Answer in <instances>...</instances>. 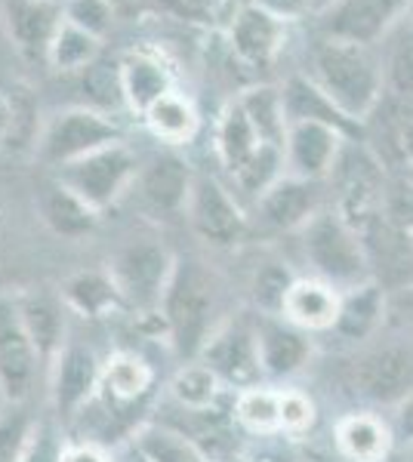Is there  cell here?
<instances>
[{"label": "cell", "instance_id": "f35d334b", "mask_svg": "<svg viewBox=\"0 0 413 462\" xmlns=\"http://www.w3.org/2000/svg\"><path fill=\"white\" fill-rule=\"evenodd\" d=\"M293 284H296L293 272L277 259L257 265L250 278V300L257 305V315H281L284 300H287Z\"/></svg>", "mask_w": 413, "mask_h": 462}, {"label": "cell", "instance_id": "277c9868", "mask_svg": "<svg viewBox=\"0 0 413 462\" xmlns=\"http://www.w3.org/2000/svg\"><path fill=\"white\" fill-rule=\"evenodd\" d=\"M349 385L371 404L398 407L413 394V337L371 339L349 364Z\"/></svg>", "mask_w": 413, "mask_h": 462}, {"label": "cell", "instance_id": "ee69618b", "mask_svg": "<svg viewBox=\"0 0 413 462\" xmlns=\"http://www.w3.org/2000/svg\"><path fill=\"white\" fill-rule=\"evenodd\" d=\"M314 422V404L303 392H281V431L303 435Z\"/></svg>", "mask_w": 413, "mask_h": 462}, {"label": "cell", "instance_id": "3957f363", "mask_svg": "<svg viewBox=\"0 0 413 462\" xmlns=\"http://www.w3.org/2000/svg\"><path fill=\"white\" fill-rule=\"evenodd\" d=\"M299 241H303L305 263L330 287L355 290L367 284V281H373L361 235L336 210H327L324 207L309 226L299 231Z\"/></svg>", "mask_w": 413, "mask_h": 462}, {"label": "cell", "instance_id": "83f0119b", "mask_svg": "<svg viewBox=\"0 0 413 462\" xmlns=\"http://www.w3.org/2000/svg\"><path fill=\"white\" fill-rule=\"evenodd\" d=\"M145 121L148 133L157 139V143L179 148V145H189L201 130V117L198 108L192 106V99H185L183 93H167L164 99H157L152 108L142 115Z\"/></svg>", "mask_w": 413, "mask_h": 462}, {"label": "cell", "instance_id": "bcb514c9", "mask_svg": "<svg viewBox=\"0 0 413 462\" xmlns=\"http://www.w3.org/2000/svg\"><path fill=\"white\" fill-rule=\"evenodd\" d=\"M389 320L398 324V330L413 337V287L398 290L389 296Z\"/></svg>", "mask_w": 413, "mask_h": 462}, {"label": "cell", "instance_id": "1f68e13d", "mask_svg": "<svg viewBox=\"0 0 413 462\" xmlns=\"http://www.w3.org/2000/svg\"><path fill=\"white\" fill-rule=\"evenodd\" d=\"M130 441L136 444V450L148 462H213L201 450V444H194L189 435L155 420H148Z\"/></svg>", "mask_w": 413, "mask_h": 462}, {"label": "cell", "instance_id": "9f6ffc18", "mask_svg": "<svg viewBox=\"0 0 413 462\" xmlns=\"http://www.w3.org/2000/svg\"><path fill=\"white\" fill-rule=\"evenodd\" d=\"M404 176H408L410 182H413V167H408V170H404Z\"/></svg>", "mask_w": 413, "mask_h": 462}, {"label": "cell", "instance_id": "f5cc1de1", "mask_svg": "<svg viewBox=\"0 0 413 462\" xmlns=\"http://www.w3.org/2000/svg\"><path fill=\"white\" fill-rule=\"evenodd\" d=\"M336 0H312V16H321V13L327 10V6H333Z\"/></svg>", "mask_w": 413, "mask_h": 462}, {"label": "cell", "instance_id": "e0dca14e", "mask_svg": "<svg viewBox=\"0 0 413 462\" xmlns=\"http://www.w3.org/2000/svg\"><path fill=\"white\" fill-rule=\"evenodd\" d=\"M324 210L321 182L299 176H281L272 189L257 200L259 222L272 231H303Z\"/></svg>", "mask_w": 413, "mask_h": 462}, {"label": "cell", "instance_id": "484cf974", "mask_svg": "<svg viewBox=\"0 0 413 462\" xmlns=\"http://www.w3.org/2000/svg\"><path fill=\"white\" fill-rule=\"evenodd\" d=\"M121 80L127 108L142 117L157 99L173 93V74L152 53H130L121 59Z\"/></svg>", "mask_w": 413, "mask_h": 462}, {"label": "cell", "instance_id": "f546056e", "mask_svg": "<svg viewBox=\"0 0 413 462\" xmlns=\"http://www.w3.org/2000/svg\"><path fill=\"white\" fill-rule=\"evenodd\" d=\"M259 145H262V139L257 136L250 117L244 115V108L238 106V99H235L222 111V121L216 126V154H220L222 167L235 176L238 170L257 154Z\"/></svg>", "mask_w": 413, "mask_h": 462}, {"label": "cell", "instance_id": "4fadbf2b", "mask_svg": "<svg viewBox=\"0 0 413 462\" xmlns=\"http://www.w3.org/2000/svg\"><path fill=\"white\" fill-rule=\"evenodd\" d=\"M364 241L367 265H371V278L386 290L389 296L398 290L413 287V235L395 228L382 213L367 219L358 228Z\"/></svg>", "mask_w": 413, "mask_h": 462}, {"label": "cell", "instance_id": "d4e9b609", "mask_svg": "<svg viewBox=\"0 0 413 462\" xmlns=\"http://www.w3.org/2000/svg\"><path fill=\"white\" fill-rule=\"evenodd\" d=\"M343 309V293L321 278H296L284 300L281 318L299 330H333Z\"/></svg>", "mask_w": 413, "mask_h": 462}, {"label": "cell", "instance_id": "5bb4252c", "mask_svg": "<svg viewBox=\"0 0 413 462\" xmlns=\"http://www.w3.org/2000/svg\"><path fill=\"white\" fill-rule=\"evenodd\" d=\"M194 176L198 173H194L192 163L185 161L183 154L161 152L139 167L136 191H139L142 204L155 216H179L189 207Z\"/></svg>", "mask_w": 413, "mask_h": 462}, {"label": "cell", "instance_id": "74e56055", "mask_svg": "<svg viewBox=\"0 0 413 462\" xmlns=\"http://www.w3.org/2000/svg\"><path fill=\"white\" fill-rule=\"evenodd\" d=\"M80 89L87 96V106L96 111H111L124 108V80H121V62H108V59H96L89 69L80 71Z\"/></svg>", "mask_w": 413, "mask_h": 462}, {"label": "cell", "instance_id": "ba28073f", "mask_svg": "<svg viewBox=\"0 0 413 462\" xmlns=\"http://www.w3.org/2000/svg\"><path fill=\"white\" fill-rule=\"evenodd\" d=\"M102 367L105 357L96 355L93 346L80 339H69L62 346V352L50 361L47 367V389H50V413L59 422H65V429L78 420V413L89 401L96 398L102 383Z\"/></svg>", "mask_w": 413, "mask_h": 462}, {"label": "cell", "instance_id": "8992f818", "mask_svg": "<svg viewBox=\"0 0 413 462\" xmlns=\"http://www.w3.org/2000/svg\"><path fill=\"white\" fill-rule=\"evenodd\" d=\"M179 259L164 241H130L111 256L108 272L136 315H157Z\"/></svg>", "mask_w": 413, "mask_h": 462}, {"label": "cell", "instance_id": "db71d44e", "mask_svg": "<svg viewBox=\"0 0 413 462\" xmlns=\"http://www.w3.org/2000/svg\"><path fill=\"white\" fill-rule=\"evenodd\" d=\"M404 22H408V25L413 28V0L408 4V13H404Z\"/></svg>", "mask_w": 413, "mask_h": 462}, {"label": "cell", "instance_id": "816d5d0a", "mask_svg": "<svg viewBox=\"0 0 413 462\" xmlns=\"http://www.w3.org/2000/svg\"><path fill=\"white\" fill-rule=\"evenodd\" d=\"M115 462H148V459L136 450V444L127 441V444H121V447L115 450Z\"/></svg>", "mask_w": 413, "mask_h": 462}, {"label": "cell", "instance_id": "6f0895ef", "mask_svg": "<svg viewBox=\"0 0 413 462\" xmlns=\"http://www.w3.org/2000/svg\"><path fill=\"white\" fill-rule=\"evenodd\" d=\"M4 404H6V401H4V398H0V407H4Z\"/></svg>", "mask_w": 413, "mask_h": 462}, {"label": "cell", "instance_id": "7402d4cb", "mask_svg": "<svg viewBox=\"0 0 413 462\" xmlns=\"http://www.w3.org/2000/svg\"><path fill=\"white\" fill-rule=\"evenodd\" d=\"M59 293H62V300L69 305L71 315L84 318V320H105V318H111L127 309V302L115 284V278H111L108 265L84 268V272L69 274Z\"/></svg>", "mask_w": 413, "mask_h": 462}, {"label": "cell", "instance_id": "7a4b0ae2", "mask_svg": "<svg viewBox=\"0 0 413 462\" xmlns=\"http://www.w3.org/2000/svg\"><path fill=\"white\" fill-rule=\"evenodd\" d=\"M309 78L355 124H364L386 96V78H382V59L377 47L318 37L309 53Z\"/></svg>", "mask_w": 413, "mask_h": 462}, {"label": "cell", "instance_id": "f907efd6", "mask_svg": "<svg viewBox=\"0 0 413 462\" xmlns=\"http://www.w3.org/2000/svg\"><path fill=\"white\" fill-rule=\"evenodd\" d=\"M10 136V99H6V87H0V145Z\"/></svg>", "mask_w": 413, "mask_h": 462}, {"label": "cell", "instance_id": "7c38bea8", "mask_svg": "<svg viewBox=\"0 0 413 462\" xmlns=\"http://www.w3.org/2000/svg\"><path fill=\"white\" fill-rule=\"evenodd\" d=\"M198 361H204L229 389L244 392V389L259 385V379L266 374H262V361H259L257 320L229 318L220 330L213 333V339L204 346Z\"/></svg>", "mask_w": 413, "mask_h": 462}, {"label": "cell", "instance_id": "d6986e66", "mask_svg": "<svg viewBox=\"0 0 413 462\" xmlns=\"http://www.w3.org/2000/svg\"><path fill=\"white\" fill-rule=\"evenodd\" d=\"M19 318L25 324L28 337H32L34 348L41 352L43 364L62 352V346L71 339V311L65 305L62 293H50V290H28V293L16 296Z\"/></svg>", "mask_w": 413, "mask_h": 462}, {"label": "cell", "instance_id": "7bdbcfd3", "mask_svg": "<svg viewBox=\"0 0 413 462\" xmlns=\"http://www.w3.org/2000/svg\"><path fill=\"white\" fill-rule=\"evenodd\" d=\"M380 213L392 222L395 228L413 235V182L408 176H395L386 182V191H382V207Z\"/></svg>", "mask_w": 413, "mask_h": 462}, {"label": "cell", "instance_id": "8d00e7d4", "mask_svg": "<svg viewBox=\"0 0 413 462\" xmlns=\"http://www.w3.org/2000/svg\"><path fill=\"white\" fill-rule=\"evenodd\" d=\"M235 420L253 435H272L281 431V392H272L266 385L238 392L235 398Z\"/></svg>", "mask_w": 413, "mask_h": 462}, {"label": "cell", "instance_id": "60d3db41", "mask_svg": "<svg viewBox=\"0 0 413 462\" xmlns=\"http://www.w3.org/2000/svg\"><path fill=\"white\" fill-rule=\"evenodd\" d=\"M34 422H37V413H32L28 404L0 407V462L22 459V450H25Z\"/></svg>", "mask_w": 413, "mask_h": 462}, {"label": "cell", "instance_id": "ffe728a7", "mask_svg": "<svg viewBox=\"0 0 413 462\" xmlns=\"http://www.w3.org/2000/svg\"><path fill=\"white\" fill-rule=\"evenodd\" d=\"M257 320V342H259V361L266 376H293L309 367L312 361V342L299 327H293L281 315H253Z\"/></svg>", "mask_w": 413, "mask_h": 462}, {"label": "cell", "instance_id": "681fc988", "mask_svg": "<svg viewBox=\"0 0 413 462\" xmlns=\"http://www.w3.org/2000/svg\"><path fill=\"white\" fill-rule=\"evenodd\" d=\"M392 435L398 438V441L413 444V394H408V398H404L401 404L395 407V429H392Z\"/></svg>", "mask_w": 413, "mask_h": 462}, {"label": "cell", "instance_id": "c3c4849f", "mask_svg": "<svg viewBox=\"0 0 413 462\" xmlns=\"http://www.w3.org/2000/svg\"><path fill=\"white\" fill-rule=\"evenodd\" d=\"M253 4H259L262 10L275 13V16L284 22L312 16V0H253Z\"/></svg>", "mask_w": 413, "mask_h": 462}, {"label": "cell", "instance_id": "b9f144b4", "mask_svg": "<svg viewBox=\"0 0 413 462\" xmlns=\"http://www.w3.org/2000/svg\"><path fill=\"white\" fill-rule=\"evenodd\" d=\"M62 6H65V22L84 28L87 34L102 41L111 32V22H115L111 0H62Z\"/></svg>", "mask_w": 413, "mask_h": 462}, {"label": "cell", "instance_id": "d6a6232c", "mask_svg": "<svg viewBox=\"0 0 413 462\" xmlns=\"http://www.w3.org/2000/svg\"><path fill=\"white\" fill-rule=\"evenodd\" d=\"M380 47L386 93H392L395 99L413 102V28L401 19Z\"/></svg>", "mask_w": 413, "mask_h": 462}, {"label": "cell", "instance_id": "f1b7e54d", "mask_svg": "<svg viewBox=\"0 0 413 462\" xmlns=\"http://www.w3.org/2000/svg\"><path fill=\"white\" fill-rule=\"evenodd\" d=\"M238 106L244 108V115L250 117L253 130L262 143L268 145H281L287 139V115H284V99L281 89L272 84H257L247 87L241 96H238Z\"/></svg>", "mask_w": 413, "mask_h": 462}, {"label": "cell", "instance_id": "11a10c76", "mask_svg": "<svg viewBox=\"0 0 413 462\" xmlns=\"http://www.w3.org/2000/svg\"><path fill=\"white\" fill-rule=\"evenodd\" d=\"M404 462H413V444H408V457H404Z\"/></svg>", "mask_w": 413, "mask_h": 462}, {"label": "cell", "instance_id": "9c48e42d", "mask_svg": "<svg viewBox=\"0 0 413 462\" xmlns=\"http://www.w3.org/2000/svg\"><path fill=\"white\" fill-rule=\"evenodd\" d=\"M41 376H47V364L22 324L16 296L0 293V398L28 404Z\"/></svg>", "mask_w": 413, "mask_h": 462}, {"label": "cell", "instance_id": "836d02e7", "mask_svg": "<svg viewBox=\"0 0 413 462\" xmlns=\"http://www.w3.org/2000/svg\"><path fill=\"white\" fill-rule=\"evenodd\" d=\"M99 53H102L99 37L87 34L84 28L71 25V22H62L47 50V65L52 71H62V74H74V71L80 74L99 59Z\"/></svg>", "mask_w": 413, "mask_h": 462}, {"label": "cell", "instance_id": "e575fe53", "mask_svg": "<svg viewBox=\"0 0 413 462\" xmlns=\"http://www.w3.org/2000/svg\"><path fill=\"white\" fill-rule=\"evenodd\" d=\"M6 99H10V136H6L4 148L10 152H28L41 143V106H37L34 93L25 84L6 87Z\"/></svg>", "mask_w": 413, "mask_h": 462}, {"label": "cell", "instance_id": "ac0fdd59", "mask_svg": "<svg viewBox=\"0 0 413 462\" xmlns=\"http://www.w3.org/2000/svg\"><path fill=\"white\" fill-rule=\"evenodd\" d=\"M284 41H287V22L262 10L259 4H244L231 19L229 43L235 56L253 71L268 69L284 50Z\"/></svg>", "mask_w": 413, "mask_h": 462}, {"label": "cell", "instance_id": "cb8c5ba5", "mask_svg": "<svg viewBox=\"0 0 413 462\" xmlns=\"http://www.w3.org/2000/svg\"><path fill=\"white\" fill-rule=\"evenodd\" d=\"M37 210H41L43 226H47L52 235L69 237V241H78V237L89 235L102 219L93 207L84 204L71 189H65L56 176H52L50 182H43L41 191H37Z\"/></svg>", "mask_w": 413, "mask_h": 462}, {"label": "cell", "instance_id": "603a6c76", "mask_svg": "<svg viewBox=\"0 0 413 462\" xmlns=\"http://www.w3.org/2000/svg\"><path fill=\"white\" fill-rule=\"evenodd\" d=\"M281 99H284L287 124H303V121L327 124V126H336L340 133H345L349 139L355 136V133H361V124L349 121L309 74H290L281 87Z\"/></svg>", "mask_w": 413, "mask_h": 462}, {"label": "cell", "instance_id": "8fae6325", "mask_svg": "<svg viewBox=\"0 0 413 462\" xmlns=\"http://www.w3.org/2000/svg\"><path fill=\"white\" fill-rule=\"evenodd\" d=\"M194 235L210 247H238L247 235V216L238 198L210 173H198L192 185V198L185 207Z\"/></svg>", "mask_w": 413, "mask_h": 462}, {"label": "cell", "instance_id": "30bf717a", "mask_svg": "<svg viewBox=\"0 0 413 462\" xmlns=\"http://www.w3.org/2000/svg\"><path fill=\"white\" fill-rule=\"evenodd\" d=\"M410 0H336L318 19V37L380 47L404 19Z\"/></svg>", "mask_w": 413, "mask_h": 462}, {"label": "cell", "instance_id": "52a82bcc", "mask_svg": "<svg viewBox=\"0 0 413 462\" xmlns=\"http://www.w3.org/2000/svg\"><path fill=\"white\" fill-rule=\"evenodd\" d=\"M124 143V130L105 111L89 106L65 108L52 115V121L43 124L41 143H37V161L50 170H59L71 161H80L87 154L99 152L105 145Z\"/></svg>", "mask_w": 413, "mask_h": 462}, {"label": "cell", "instance_id": "44dd1931", "mask_svg": "<svg viewBox=\"0 0 413 462\" xmlns=\"http://www.w3.org/2000/svg\"><path fill=\"white\" fill-rule=\"evenodd\" d=\"M389 320V293L377 281L345 290L343 293V309L340 318L333 324V333L352 346H367L371 339H377L382 324Z\"/></svg>", "mask_w": 413, "mask_h": 462}, {"label": "cell", "instance_id": "7dc6e473", "mask_svg": "<svg viewBox=\"0 0 413 462\" xmlns=\"http://www.w3.org/2000/svg\"><path fill=\"white\" fill-rule=\"evenodd\" d=\"M62 462H115V450L93 441H78L71 438L69 447H65V457Z\"/></svg>", "mask_w": 413, "mask_h": 462}, {"label": "cell", "instance_id": "9a60e30c", "mask_svg": "<svg viewBox=\"0 0 413 462\" xmlns=\"http://www.w3.org/2000/svg\"><path fill=\"white\" fill-rule=\"evenodd\" d=\"M345 143H349V136L336 130V126L312 121L290 124L287 139H284L287 173L299 179H312V182H324L333 173Z\"/></svg>", "mask_w": 413, "mask_h": 462}, {"label": "cell", "instance_id": "4316f807", "mask_svg": "<svg viewBox=\"0 0 413 462\" xmlns=\"http://www.w3.org/2000/svg\"><path fill=\"white\" fill-rule=\"evenodd\" d=\"M336 447L349 462H382L392 450V431L371 413H349L336 422Z\"/></svg>", "mask_w": 413, "mask_h": 462}, {"label": "cell", "instance_id": "f6af8a7d", "mask_svg": "<svg viewBox=\"0 0 413 462\" xmlns=\"http://www.w3.org/2000/svg\"><path fill=\"white\" fill-rule=\"evenodd\" d=\"M389 148H392L395 161H401V167H413V115H401L395 126L389 130Z\"/></svg>", "mask_w": 413, "mask_h": 462}, {"label": "cell", "instance_id": "d590c367", "mask_svg": "<svg viewBox=\"0 0 413 462\" xmlns=\"http://www.w3.org/2000/svg\"><path fill=\"white\" fill-rule=\"evenodd\" d=\"M281 176H287V158H284V148L262 143L257 148V154H253V158L235 173V185L244 198L259 200Z\"/></svg>", "mask_w": 413, "mask_h": 462}, {"label": "cell", "instance_id": "5b68a950", "mask_svg": "<svg viewBox=\"0 0 413 462\" xmlns=\"http://www.w3.org/2000/svg\"><path fill=\"white\" fill-rule=\"evenodd\" d=\"M139 167L142 163L136 158V152L127 143H115L87 154V158L52 170V176L102 216L136 185Z\"/></svg>", "mask_w": 413, "mask_h": 462}, {"label": "cell", "instance_id": "ab89813d", "mask_svg": "<svg viewBox=\"0 0 413 462\" xmlns=\"http://www.w3.org/2000/svg\"><path fill=\"white\" fill-rule=\"evenodd\" d=\"M69 441L71 438H69L65 422H59L52 413H43V416H37L19 462H62Z\"/></svg>", "mask_w": 413, "mask_h": 462}, {"label": "cell", "instance_id": "4dcf8cb0", "mask_svg": "<svg viewBox=\"0 0 413 462\" xmlns=\"http://www.w3.org/2000/svg\"><path fill=\"white\" fill-rule=\"evenodd\" d=\"M167 394L176 407L204 413V410H213L216 401H220L222 379L204 361H185L167 383Z\"/></svg>", "mask_w": 413, "mask_h": 462}, {"label": "cell", "instance_id": "2e32d148", "mask_svg": "<svg viewBox=\"0 0 413 462\" xmlns=\"http://www.w3.org/2000/svg\"><path fill=\"white\" fill-rule=\"evenodd\" d=\"M0 16L13 47L25 59H43L65 22L62 0H0Z\"/></svg>", "mask_w": 413, "mask_h": 462}, {"label": "cell", "instance_id": "6da1fadb", "mask_svg": "<svg viewBox=\"0 0 413 462\" xmlns=\"http://www.w3.org/2000/svg\"><path fill=\"white\" fill-rule=\"evenodd\" d=\"M220 296L222 290L213 272L194 259H179L157 311L164 320V342L173 348V355L183 361H198L213 333L229 320L222 318Z\"/></svg>", "mask_w": 413, "mask_h": 462}]
</instances>
